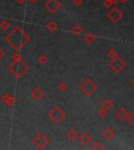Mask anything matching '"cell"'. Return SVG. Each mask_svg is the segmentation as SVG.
I'll return each mask as SVG.
<instances>
[{
    "mask_svg": "<svg viewBox=\"0 0 134 150\" xmlns=\"http://www.w3.org/2000/svg\"><path fill=\"white\" fill-rule=\"evenodd\" d=\"M4 40L11 48H13L15 51L19 52L31 41V37L22 27L15 26L4 37Z\"/></svg>",
    "mask_w": 134,
    "mask_h": 150,
    "instance_id": "obj_1",
    "label": "cell"
},
{
    "mask_svg": "<svg viewBox=\"0 0 134 150\" xmlns=\"http://www.w3.org/2000/svg\"><path fill=\"white\" fill-rule=\"evenodd\" d=\"M9 71L17 79H21L26 73L29 72V67L23 61L12 62V64L9 66Z\"/></svg>",
    "mask_w": 134,
    "mask_h": 150,
    "instance_id": "obj_2",
    "label": "cell"
},
{
    "mask_svg": "<svg viewBox=\"0 0 134 150\" xmlns=\"http://www.w3.org/2000/svg\"><path fill=\"white\" fill-rule=\"evenodd\" d=\"M66 117V112L60 105H56L48 112V118L54 124H61Z\"/></svg>",
    "mask_w": 134,
    "mask_h": 150,
    "instance_id": "obj_3",
    "label": "cell"
},
{
    "mask_svg": "<svg viewBox=\"0 0 134 150\" xmlns=\"http://www.w3.org/2000/svg\"><path fill=\"white\" fill-rule=\"evenodd\" d=\"M80 90L84 95L86 96H92L94 93H97V84L93 81L91 78H86L84 81L81 83Z\"/></svg>",
    "mask_w": 134,
    "mask_h": 150,
    "instance_id": "obj_4",
    "label": "cell"
},
{
    "mask_svg": "<svg viewBox=\"0 0 134 150\" xmlns=\"http://www.w3.org/2000/svg\"><path fill=\"white\" fill-rule=\"evenodd\" d=\"M32 143H33L34 145H35V147H37L38 149H45L47 146L49 145L50 140L45 134L39 132V134H37L34 137Z\"/></svg>",
    "mask_w": 134,
    "mask_h": 150,
    "instance_id": "obj_5",
    "label": "cell"
},
{
    "mask_svg": "<svg viewBox=\"0 0 134 150\" xmlns=\"http://www.w3.org/2000/svg\"><path fill=\"white\" fill-rule=\"evenodd\" d=\"M109 67H110V69L115 74H120V73H122L123 71L125 70V68L127 67V64H126V62L120 56H118V57H115V59H110Z\"/></svg>",
    "mask_w": 134,
    "mask_h": 150,
    "instance_id": "obj_6",
    "label": "cell"
},
{
    "mask_svg": "<svg viewBox=\"0 0 134 150\" xmlns=\"http://www.w3.org/2000/svg\"><path fill=\"white\" fill-rule=\"evenodd\" d=\"M107 18L109 19V21L116 24L124 18V13L120 11V7L114 6V7H112V8L109 9V12L107 13Z\"/></svg>",
    "mask_w": 134,
    "mask_h": 150,
    "instance_id": "obj_7",
    "label": "cell"
},
{
    "mask_svg": "<svg viewBox=\"0 0 134 150\" xmlns=\"http://www.w3.org/2000/svg\"><path fill=\"white\" fill-rule=\"evenodd\" d=\"M44 7L47 12L52 15H54L61 9L62 5L60 3L59 0H46V2H44Z\"/></svg>",
    "mask_w": 134,
    "mask_h": 150,
    "instance_id": "obj_8",
    "label": "cell"
},
{
    "mask_svg": "<svg viewBox=\"0 0 134 150\" xmlns=\"http://www.w3.org/2000/svg\"><path fill=\"white\" fill-rule=\"evenodd\" d=\"M1 101H2V103H4L5 105L9 106V108H14L17 104V99L9 93H5L4 95H2L1 96Z\"/></svg>",
    "mask_w": 134,
    "mask_h": 150,
    "instance_id": "obj_9",
    "label": "cell"
},
{
    "mask_svg": "<svg viewBox=\"0 0 134 150\" xmlns=\"http://www.w3.org/2000/svg\"><path fill=\"white\" fill-rule=\"evenodd\" d=\"M79 141L84 147H88L89 145H91L93 143V138L91 134H89L88 132H84L79 137Z\"/></svg>",
    "mask_w": 134,
    "mask_h": 150,
    "instance_id": "obj_10",
    "label": "cell"
},
{
    "mask_svg": "<svg viewBox=\"0 0 134 150\" xmlns=\"http://www.w3.org/2000/svg\"><path fill=\"white\" fill-rule=\"evenodd\" d=\"M31 96L35 101H41L45 97V92L41 88L37 87L35 89H33V91L31 93Z\"/></svg>",
    "mask_w": 134,
    "mask_h": 150,
    "instance_id": "obj_11",
    "label": "cell"
},
{
    "mask_svg": "<svg viewBox=\"0 0 134 150\" xmlns=\"http://www.w3.org/2000/svg\"><path fill=\"white\" fill-rule=\"evenodd\" d=\"M115 134H116V131L113 128H111V127H107L102 132V137L106 141H108V142H110V141H112L113 139L115 138Z\"/></svg>",
    "mask_w": 134,
    "mask_h": 150,
    "instance_id": "obj_12",
    "label": "cell"
},
{
    "mask_svg": "<svg viewBox=\"0 0 134 150\" xmlns=\"http://www.w3.org/2000/svg\"><path fill=\"white\" fill-rule=\"evenodd\" d=\"M128 116H129V112H128L125 108H118V112H116V114H115V117L118 118V120H120V121H122V122L127 121Z\"/></svg>",
    "mask_w": 134,
    "mask_h": 150,
    "instance_id": "obj_13",
    "label": "cell"
},
{
    "mask_svg": "<svg viewBox=\"0 0 134 150\" xmlns=\"http://www.w3.org/2000/svg\"><path fill=\"white\" fill-rule=\"evenodd\" d=\"M66 137H67V140H68L69 142H75V141L79 140L78 131L75 130V129H73V128L69 129V130L67 131V134H66Z\"/></svg>",
    "mask_w": 134,
    "mask_h": 150,
    "instance_id": "obj_14",
    "label": "cell"
},
{
    "mask_svg": "<svg viewBox=\"0 0 134 150\" xmlns=\"http://www.w3.org/2000/svg\"><path fill=\"white\" fill-rule=\"evenodd\" d=\"M70 33H72L75 37H79V35H82V33H84V28H83L80 24H75V25L71 28Z\"/></svg>",
    "mask_w": 134,
    "mask_h": 150,
    "instance_id": "obj_15",
    "label": "cell"
},
{
    "mask_svg": "<svg viewBox=\"0 0 134 150\" xmlns=\"http://www.w3.org/2000/svg\"><path fill=\"white\" fill-rule=\"evenodd\" d=\"M83 40H84V42L86 43V44L91 45V44H93L94 41H95V37H94L92 33H86V35H84V37H83Z\"/></svg>",
    "mask_w": 134,
    "mask_h": 150,
    "instance_id": "obj_16",
    "label": "cell"
},
{
    "mask_svg": "<svg viewBox=\"0 0 134 150\" xmlns=\"http://www.w3.org/2000/svg\"><path fill=\"white\" fill-rule=\"evenodd\" d=\"M12 27V23L9 21V20H1L0 21V29L3 31L9 30V28Z\"/></svg>",
    "mask_w": 134,
    "mask_h": 150,
    "instance_id": "obj_17",
    "label": "cell"
},
{
    "mask_svg": "<svg viewBox=\"0 0 134 150\" xmlns=\"http://www.w3.org/2000/svg\"><path fill=\"white\" fill-rule=\"evenodd\" d=\"M37 63L41 66L46 65V64L48 63V56H47L46 54H43V53L40 54V55L37 57Z\"/></svg>",
    "mask_w": 134,
    "mask_h": 150,
    "instance_id": "obj_18",
    "label": "cell"
},
{
    "mask_svg": "<svg viewBox=\"0 0 134 150\" xmlns=\"http://www.w3.org/2000/svg\"><path fill=\"white\" fill-rule=\"evenodd\" d=\"M113 105H114V103H113V101L111 100V99H105V100L102 102L101 108H106V110H110L111 108H113Z\"/></svg>",
    "mask_w": 134,
    "mask_h": 150,
    "instance_id": "obj_19",
    "label": "cell"
},
{
    "mask_svg": "<svg viewBox=\"0 0 134 150\" xmlns=\"http://www.w3.org/2000/svg\"><path fill=\"white\" fill-rule=\"evenodd\" d=\"M46 29L49 31V33H56V31L59 29V26H58V24L54 21H52L46 25Z\"/></svg>",
    "mask_w": 134,
    "mask_h": 150,
    "instance_id": "obj_20",
    "label": "cell"
},
{
    "mask_svg": "<svg viewBox=\"0 0 134 150\" xmlns=\"http://www.w3.org/2000/svg\"><path fill=\"white\" fill-rule=\"evenodd\" d=\"M109 115V110H106V108H101L99 110H97V116H99L101 119H106Z\"/></svg>",
    "mask_w": 134,
    "mask_h": 150,
    "instance_id": "obj_21",
    "label": "cell"
},
{
    "mask_svg": "<svg viewBox=\"0 0 134 150\" xmlns=\"http://www.w3.org/2000/svg\"><path fill=\"white\" fill-rule=\"evenodd\" d=\"M107 55H108L109 59H115V57H118L120 56V54H118V51H116L114 48H110V49L108 50V52H107Z\"/></svg>",
    "mask_w": 134,
    "mask_h": 150,
    "instance_id": "obj_22",
    "label": "cell"
},
{
    "mask_svg": "<svg viewBox=\"0 0 134 150\" xmlns=\"http://www.w3.org/2000/svg\"><path fill=\"white\" fill-rule=\"evenodd\" d=\"M58 90H59L60 92H62V93H65V92H67V90H68V84L64 81H61L58 84Z\"/></svg>",
    "mask_w": 134,
    "mask_h": 150,
    "instance_id": "obj_23",
    "label": "cell"
},
{
    "mask_svg": "<svg viewBox=\"0 0 134 150\" xmlns=\"http://www.w3.org/2000/svg\"><path fill=\"white\" fill-rule=\"evenodd\" d=\"M91 149L93 150H105L106 149V147L103 145V144L101 143V142H95V143H93V145H92Z\"/></svg>",
    "mask_w": 134,
    "mask_h": 150,
    "instance_id": "obj_24",
    "label": "cell"
},
{
    "mask_svg": "<svg viewBox=\"0 0 134 150\" xmlns=\"http://www.w3.org/2000/svg\"><path fill=\"white\" fill-rule=\"evenodd\" d=\"M116 2H118V0H104V6L107 7V8H110Z\"/></svg>",
    "mask_w": 134,
    "mask_h": 150,
    "instance_id": "obj_25",
    "label": "cell"
},
{
    "mask_svg": "<svg viewBox=\"0 0 134 150\" xmlns=\"http://www.w3.org/2000/svg\"><path fill=\"white\" fill-rule=\"evenodd\" d=\"M22 61V56L19 52H16L12 55V62H20Z\"/></svg>",
    "mask_w": 134,
    "mask_h": 150,
    "instance_id": "obj_26",
    "label": "cell"
},
{
    "mask_svg": "<svg viewBox=\"0 0 134 150\" xmlns=\"http://www.w3.org/2000/svg\"><path fill=\"white\" fill-rule=\"evenodd\" d=\"M127 122L130 125H134V112H129V116L127 118Z\"/></svg>",
    "mask_w": 134,
    "mask_h": 150,
    "instance_id": "obj_27",
    "label": "cell"
},
{
    "mask_svg": "<svg viewBox=\"0 0 134 150\" xmlns=\"http://www.w3.org/2000/svg\"><path fill=\"white\" fill-rule=\"evenodd\" d=\"M72 4L75 7H81L83 5V0H72Z\"/></svg>",
    "mask_w": 134,
    "mask_h": 150,
    "instance_id": "obj_28",
    "label": "cell"
},
{
    "mask_svg": "<svg viewBox=\"0 0 134 150\" xmlns=\"http://www.w3.org/2000/svg\"><path fill=\"white\" fill-rule=\"evenodd\" d=\"M26 1H28L31 4H35V3H37L38 1H40V0H26Z\"/></svg>",
    "mask_w": 134,
    "mask_h": 150,
    "instance_id": "obj_29",
    "label": "cell"
},
{
    "mask_svg": "<svg viewBox=\"0 0 134 150\" xmlns=\"http://www.w3.org/2000/svg\"><path fill=\"white\" fill-rule=\"evenodd\" d=\"M128 1H129V0H118V2H120V4H126Z\"/></svg>",
    "mask_w": 134,
    "mask_h": 150,
    "instance_id": "obj_30",
    "label": "cell"
},
{
    "mask_svg": "<svg viewBox=\"0 0 134 150\" xmlns=\"http://www.w3.org/2000/svg\"><path fill=\"white\" fill-rule=\"evenodd\" d=\"M3 55H4V52L2 51V49L0 48V62H1V59L3 57Z\"/></svg>",
    "mask_w": 134,
    "mask_h": 150,
    "instance_id": "obj_31",
    "label": "cell"
},
{
    "mask_svg": "<svg viewBox=\"0 0 134 150\" xmlns=\"http://www.w3.org/2000/svg\"><path fill=\"white\" fill-rule=\"evenodd\" d=\"M16 1H17V2L19 3V4H23V3L25 2L26 0H16Z\"/></svg>",
    "mask_w": 134,
    "mask_h": 150,
    "instance_id": "obj_32",
    "label": "cell"
},
{
    "mask_svg": "<svg viewBox=\"0 0 134 150\" xmlns=\"http://www.w3.org/2000/svg\"><path fill=\"white\" fill-rule=\"evenodd\" d=\"M132 84H133V86H134V78H133V79H132Z\"/></svg>",
    "mask_w": 134,
    "mask_h": 150,
    "instance_id": "obj_33",
    "label": "cell"
}]
</instances>
